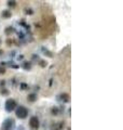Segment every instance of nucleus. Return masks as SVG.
Instances as JSON below:
<instances>
[{
  "instance_id": "nucleus-1",
  "label": "nucleus",
  "mask_w": 123,
  "mask_h": 130,
  "mask_svg": "<svg viewBox=\"0 0 123 130\" xmlns=\"http://www.w3.org/2000/svg\"><path fill=\"white\" fill-rule=\"evenodd\" d=\"M15 115L17 118L20 119H25L28 116V110L23 105H20L15 108Z\"/></svg>"
},
{
  "instance_id": "nucleus-2",
  "label": "nucleus",
  "mask_w": 123,
  "mask_h": 130,
  "mask_svg": "<svg viewBox=\"0 0 123 130\" xmlns=\"http://www.w3.org/2000/svg\"><path fill=\"white\" fill-rule=\"evenodd\" d=\"M14 126H15V121L12 118H7L3 120L1 125V130H13Z\"/></svg>"
},
{
  "instance_id": "nucleus-3",
  "label": "nucleus",
  "mask_w": 123,
  "mask_h": 130,
  "mask_svg": "<svg viewBox=\"0 0 123 130\" xmlns=\"http://www.w3.org/2000/svg\"><path fill=\"white\" fill-rule=\"evenodd\" d=\"M5 107H6V111L10 113V112L15 111V108L17 107V103H16V101L14 99H8L6 101Z\"/></svg>"
},
{
  "instance_id": "nucleus-4",
  "label": "nucleus",
  "mask_w": 123,
  "mask_h": 130,
  "mask_svg": "<svg viewBox=\"0 0 123 130\" xmlns=\"http://www.w3.org/2000/svg\"><path fill=\"white\" fill-rule=\"evenodd\" d=\"M29 126L32 129H38L39 126H40V121H39V118L37 116H32L29 119Z\"/></svg>"
},
{
  "instance_id": "nucleus-5",
  "label": "nucleus",
  "mask_w": 123,
  "mask_h": 130,
  "mask_svg": "<svg viewBox=\"0 0 123 130\" xmlns=\"http://www.w3.org/2000/svg\"><path fill=\"white\" fill-rule=\"evenodd\" d=\"M57 100L58 101H62V102H64V103H68L69 102V100H70V96L68 93H60V94L57 95Z\"/></svg>"
},
{
  "instance_id": "nucleus-6",
  "label": "nucleus",
  "mask_w": 123,
  "mask_h": 130,
  "mask_svg": "<svg viewBox=\"0 0 123 130\" xmlns=\"http://www.w3.org/2000/svg\"><path fill=\"white\" fill-rule=\"evenodd\" d=\"M1 16L3 19H10V17L12 16V13H11L10 10H3L1 12Z\"/></svg>"
},
{
  "instance_id": "nucleus-7",
  "label": "nucleus",
  "mask_w": 123,
  "mask_h": 130,
  "mask_svg": "<svg viewBox=\"0 0 123 130\" xmlns=\"http://www.w3.org/2000/svg\"><path fill=\"white\" fill-rule=\"evenodd\" d=\"M37 94L36 93H29V94L27 95V100L29 101V102H35L36 100H37Z\"/></svg>"
},
{
  "instance_id": "nucleus-8",
  "label": "nucleus",
  "mask_w": 123,
  "mask_h": 130,
  "mask_svg": "<svg viewBox=\"0 0 123 130\" xmlns=\"http://www.w3.org/2000/svg\"><path fill=\"white\" fill-rule=\"evenodd\" d=\"M14 30H15V29H14L12 26H8V27H6V29H5V34L7 36H10L11 34H13Z\"/></svg>"
},
{
  "instance_id": "nucleus-9",
  "label": "nucleus",
  "mask_w": 123,
  "mask_h": 130,
  "mask_svg": "<svg viewBox=\"0 0 123 130\" xmlns=\"http://www.w3.org/2000/svg\"><path fill=\"white\" fill-rule=\"evenodd\" d=\"M23 68L24 70H30L31 68V63L30 62H27V61H25V62L23 63Z\"/></svg>"
},
{
  "instance_id": "nucleus-10",
  "label": "nucleus",
  "mask_w": 123,
  "mask_h": 130,
  "mask_svg": "<svg viewBox=\"0 0 123 130\" xmlns=\"http://www.w3.org/2000/svg\"><path fill=\"white\" fill-rule=\"evenodd\" d=\"M38 64L40 65L41 67H45L46 65H48V63H46V61H44V60H39V61H38Z\"/></svg>"
},
{
  "instance_id": "nucleus-11",
  "label": "nucleus",
  "mask_w": 123,
  "mask_h": 130,
  "mask_svg": "<svg viewBox=\"0 0 123 130\" xmlns=\"http://www.w3.org/2000/svg\"><path fill=\"white\" fill-rule=\"evenodd\" d=\"M7 5H8L9 8H15L16 1H8V2H7Z\"/></svg>"
},
{
  "instance_id": "nucleus-12",
  "label": "nucleus",
  "mask_w": 123,
  "mask_h": 130,
  "mask_svg": "<svg viewBox=\"0 0 123 130\" xmlns=\"http://www.w3.org/2000/svg\"><path fill=\"white\" fill-rule=\"evenodd\" d=\"M0 94H1V95H8V94H9L8 89H6V88L1 89V90H0Z\"/></svg>"
},
{
  "instance_id": "nucleus-13",
  "label": "nucleus",
  "mask_w": 123,
  "mask_h": 130,
  "mask_svg": "<svg viewBox=\"0 0 123 130\" xmlns=\"http://www.w3.org/2000/svg\"><path fill=\"white\" fill-rule=\"evenodd\" d=\"M6 67H5V65H1L0 64V75H3V74H6Z\"/></svg>"
},
{
  "instance_id": "nucleus-14",
  "label": "nucleus",
  "mask_w": 123,
  "mask_h": 130,
  "mask_svg": "<svg viewBox=\"0 0 123 130\" xmlns=\"http://www.w3.org/2000/svg\"><path fill=\"white\" fill-rule=\"evenodd\" d=\"M51 113H52L53 115H57V114H58V107H52Z\"/></svg>"
},
{
  "instance_id": "nucleus-15",
  "label": "nucleus",
  "mask_w": 123,
  "mask_h": 130,
  "mask_svg": "<svg viewBox=\"0 0 123 130\" xmlns=\"http://www.w3.org/2000/svg\"><path fill=\"white\" fill-rule=\"evenodd\" d=\"M21 88H22V89L27 88V85H26V84H22V85H21Z\"/></svg>"
},
{
  "instance_id": "nucleus-16",
  "label": "nucleus",
  "mask_w": 123,
  "mask_h": 130,
  "mask_svg": "<svg viewBox=\"0 0 123 130\" xmlns=\"http://www.w3.org/2000/svg\"><path fill=\"white\" fill-rule=\"evenodd\" d=\"M6 85V80H0V86H5Z\"/></svg>"
},
{
  "instance_id": "nucleus-17",
  "label": "nucleus",
  "mask_w": 123,
  "mask_h": 130,
  "mask_svg": "<svg viewBox=\"0 0 123 130\" xmlns=\"http://www.w3.org/2000/svg\"><path fill=\"white\" fill-rule=\"evenodd\" d=\"M26 12H27V14H30V15H31V14H32V10H30V9L28 10V9H27V10H26Z\"/></svg>"
},
{
  "instance_id": "nucleus-18",
  "label": "nucleus",
  "mask_w": 123,
  "mask_h": 130,
  "mask_svg": "<svg viewBox=\"0 0 123 130\" xmlns=\"http://www.w3.org/2000/svg\"><path fill=\"white\" fill-rule=\"evenodd\" d=\"M0 43H1V38H0Z\"/></svg>"
}]
</instances>
